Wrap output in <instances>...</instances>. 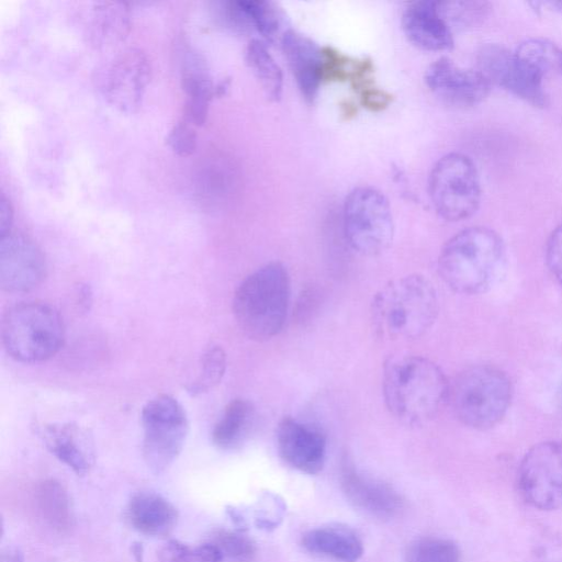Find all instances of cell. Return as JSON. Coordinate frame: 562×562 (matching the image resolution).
Wrapping results in <instances>:
<instances>
[{
    "mask_svg": "<svg viewBox=\"0 0 562 562\" xmlns=\"http://www.w3.org/2000/svg\"><path fill=\"white\" fill-rule=\"evenodd\" d=\"M547 266L562 285V223L551 233L546 247Z\"/></svg>",
    "mask_w": 562,
    "mask_h": 562,
    "instance_id": "obj_35",
    "label": "cell"
},
{
    "mask_svg": "<svg viewBox=\"0 0 562 562\" xmlns=\"http://www.w3.org/2000/svg\"><path fill=\"white\" fill-rule=\"evenodd\" d=\"M160 562H221L217 548L211 543L189 546L178 540H170L158 552Z\"/></svg>",
    "mask_w": 562,
    "mask_h": 562,
    "instance_id": "obj_30",
    "label": "cell"
},
{
    "mask_svg": "<svg viewBox=\"0 0 562 562\" xmlns=\"http://www.w3.org/2000/svg\"><path fill=\"white\" fill-rule=\"evenodd\" d=\"M558 401H559L560 408L562 411V384H561V387H560V391H559Z\"/></svg>",
    "mask_w": 562,
    "mask_h": 562,
    "instance_id": "obj_40",
    "label": "cell"
},
{
    "mask_svg": "<svg viewBox=\"0 0 562 562\" xmlns=\"http://www.w3.org/2000/svg\"><path fill=\"white\" fill-rule=\"evenodd\" d=\"M425 82L441 102L459 109L481 103L492 85L480 70L463 68L447 57L429 65Z\"/></svg>",
    "mask_w": 562,
    "mask_h": 562,
    "instance_id": "obj_14",
    "label": "cell"
},
{
    "mask_svg": "<svg viewBox=\"0 0 562 562\" xmlns=\"http://www.w3.org/2000/svg\"><path fill=\"white\" fill-rule=\"evenodd\" d=\"M450 383L432 360L416 355L389 358L383 366L382 394L398 422L422 426L448 402Z\"/></svg>",
    "mask_w": 562,
    "mask_h": 562,
    "instance_id": "obj_1",
    "label": "cell"
},
{
    "mask_svg": "<svg viewBox=\"0 0 562 562\" xmlns=\"http://www.w3.org/2000/svg\"><path fill=\"white\" fill-rule=\"evenodd\" d=\"M256 419L252 403L245 398L231 401L212 430L214 446L222 450L238 448L250 434Z\"/></svg>",
    "mask_w": 562,
    "mask_h": 562,
    "instance_id": "obj_24",
    "label": "cell"
},
{
    "mask_svg": "<svg viewBox=\"0 0 562 562\" xmlns=\"http://www.w3.org/2000/svg\"><path fill=\"white\" fill-rule=\"evenodd\" d=\"M406 562H460L458 546L448 539L425 537L409 544L405 553Z\"/></svg>",
    "mask_w": 562,
    "mask_h": 562,
    "instance_id": "obj_29",
    "label": "cell"
},
{
    "mask_svg": "<svg viewBox=\"0 0 562 562\" xmlns=\"http://www.w3.org/2000/svg\"><path fill=\"white\" fill-rule=\"evenodd\" d=\"M212 543L220 551L222 561L250 562L256 553L255 543L247 536L236 531L220 530Z\"/></svg>",
    "mask_w": 562,
    "mask_h": 562,
    "instance_id": "obj_32",
    "label": "cell"
},
{
    "mask_svg": "<svg viewBox=\"0 0 562 562\" xmlns=\"http://www.w3.org/2000/svg\"><path fill=\"white\" fill-rule=\"evenodd\" d=\"M150 74L151 66L146 53L137 47H128L121 50L103 70L101 90L114 108L133 113L142 105Z\"/></svg>",
    "mask_w": 562,
    "mask_h": 562,
    "instance_id": "obj_12",
    "label": "cell"
},
{
    "mask_svg": "<svg viewBox=\"0 0 562 562\" xmlns=\"http://www.w3.org/2000/svg\"><path fill=\"white\" fill-rule=\"evenodd\" d=\"M225 370V351L217 345L210 346L202 357L200 375L189 387V391L192 394H199L209 391L221 382Z\"/></svg>",
    "mask_w": 562,
    "mask_h": 562,
    "instance_id": "obj_31",
    "label": "cell"
},
{
    "mask_svg": "<svg viewBox=\"0 0 562 562\" xmlns=\"http://www.w3.org/2000/svg\"><path fill=\"white\" fill-rule=\"evenodd\" d=\"M280 44L299 90L306 101L313 102L324 81L323 47L291 29L283 35Z\"/></svg>",
    "mask_w": 562,
    "mask_h": 562,
    "instance_id": "obj_18",
    "label": "cell"
},
{
    "mask_svg": "<svg viewBox=\"0 0 562 562\" xmlns=\"http://www.w3.org/2000/svg\"><path fill=\"white\" fill-rule=\"evenodd\" d=\"M438 313L437 291L420 273L389 281L374 294L370 306L373 329L387 340H414L424 336Z\"/></svg>",
    "mask_w": 562,
    "mask_h": 562,
    "instance_id": "obj_2",
    "label": "cell"
},
{
    "mask_svg": "<svg viewBox=\"0 0 562 562\" xmlns=\"http://www.w3.org/2000/svg\"><path fill=\"white\" fill-rule=\"evenodd\" d=\"M13 207L10 200L1 192L0 195V237L11 232Z\"/></svg>",
    "mask_w": 562,
    "mask_h": 562,
    "instance_id": "obj_37",
    "label": "cell"
},
{
    "mask_svg": "<svg viewBox=\"0 0 562 562\" xmlns=\"http://www.w3.org/2000/svg\"><path fill=\"white\" fill-rule=\"evenodd\" d=\"M166 140L175 154L181 157L190 156L198 146L195 126L181 119L172 125Z\"/></svg>",
    "mask_w": 562,
    "mask_h": 562,
    "instance_id": "obj_34",
    "label": "cell"
},
{
    "mask_svg": "<svg viewBox=\"0 0 562 562\" xmlns=\"http://www.w3.org/2000/svg\"><path fill=\"white\" fill-rule=\"evenodd\" d=\"M326 437L315 426L284 417L277 428V448L281 459L301 472L319 473L326 460Z\"/></svg>",
    "mask_w": 562,
    "mask_h": 562,
    "instance_id": "obj_15",
    "label": "cell"
},
{
    "mask_svg": "<svg viewBox=\"0 0 562 562\" xmlns=\"http://www.w3.org/2000/svg\"><path fill=\"white\" fill-rule=\"evenodd\" d=\"M341 486L356 507L379 518H391L403 508V499L395 490L383 482L363 476L347 461L342 465Z\"/></svg>",
    "mask_w": 562,
    "mask_h": 562,
    "instance_id": "obj_19",
    "label": "cell"
},
{
    "mask_svg": "<svg viewBox=\"0 0 562 562\" xmlns=\"http://www.w3.org/2000/svg\"><path fill=\"white\" fill-rule=\"evenodd\" d=\"M547 4H549L550 7L554 8V10H557V11L562 13V1H560V2H549Z\"/></svg>",
    "mask_w": 562,
    "mask_h": 562,
    "instance_id": "obj_39",
    "label": "cell"
},
{
    "mask_svg": "<svg viewBox=\"0 0 562 562\" xmlns=\"http://www.w3.org/2000/svg\"><path fill=\"white\" fill-rule=\"evenodd\" d=\"M46 260L36 243L23 233L0 237V286L10 293L27 292L46 277Z\"/></svg>",
    "mask_w": 562,
    "mask_h": 562,
    "instance_id": "obj_13",
    "label": "cell"
},
{
    "mask_svg": "<svg viewBox=\"0 0 562 562\" xmlns=\"http://www.w3.org/2000/svg\"><path fill=\"white\" fill-rule=\"evenodd\" d=\"M512 383L501 369L479 364L463 370L450 384L448 402L465 426L487 429L506 415L512 401Z\"/></svg>",
    "mask_w": 562,
    "mask_h": 562,
    "instance_id": "obj_6",
    "label": "cell"
},
{
    "mask_svg": "<svg viewBox=\"0 0 562 562\" xmlns=\"http://www.w3.org/2000/svg\"><path fill=\"white\" fill-rule=\"evenodd\" d=\"M290 296V274L282 262L258 268L234 293L233 314L240 330L255 341L277 336L285 323Z\"/></svg>",
    "mask_w": 562,
    "mask_h": 562,
    "instance_id": "obj_4",
    "label": "cell"
},
{
    "mask_svg": "<svg viewBox=\"0 0 562 562\" xmlns=\"http://www.w3.org/2000/svg\"><path fill=\"white\" fill-rule=\"evenodd\" d=\"M344 234L349 246L362 256L384 252L394 237V221L385 195L372 187H358L346 196Z\"/></svg>",
    "mask_w": 562,
    "mask_h": 562,
    "instance_id": "obj_7",
    "label": "cell"
},
{
    "mask_svg": "<svg viewBox=\"0 0 562 562\" xmlns=\"http://www.w3.org/2000/svg\"><path fill=\"white\" fill-rule=\"evenodd\" d=\"M235 4L245 19L246 26L255 29L266 42H281L286 29L283 11L274 3L262 0H238Z\"/></svg>",
    "mask_w": 562,
    "mask_h": 562,
    "instance_id": "obj_25",
    "label": "cell"
},
{
    "mask_svg": "<svg viewBox=\"0 0 562 562\" xmlns=\"http://www.w3.org/2000/svg\"><path fill=\"white\" fill-rule=\"evenodd\" d=\"M505 259V245L493 229L473 226L453 235L441 248L437 268L441 280L465 295L485 292Z\"/></svg>",
    "mask_w": 562,
    "mask_h": 562,
    "instance_id": "obj_3",
    "label": "cell"
},
{
    "mask_svg": "<svg viewBox=\"0 0 562 562\" xmlns=\"http://www.w3.org/2000/svg\"><path fill=\"white\" fill-rule=\"evenodd\" d=\"M302 544L314 554L340 562H356L363 553L359 537L352 530L339 526L311 529L302 537Z\"/></svg>",
    "mask_w": 562,
    "mask_h": 562,
    "instance_id": "obj_23",
    "label": "cell"
},
{
    "mask_svg": "<svg viewBox=\"0 0 562 562\" xmlns=\"http://www.w3.org/2000/svg\"><path fill=\"white\" fill-rule=\"evenodd\" d=\"M1 340L7 353L24 363L54 357L65 340L58 311L44 302H21L11 306L1 321Z\"/></svg>",
    "mask_w": 562,
    "mask_h": 562,
    "instance_id": "obj_5",
    "label": "cell"
},
{
    "mask_svg": "<svg viewBox=\"0 0 562 562\" xmlns=\"http://www.w3.org/2000/svg\"><path fill=\"white\" fill-rule=\"evenodd\" d=\"M439 7L450 26L451 23L461 26L476 25L490 12V3L481 1L439 2Z\"/></svg>",
    "mask_w": 562,
    "mask_h": 562,
    "instance_id": "obj_33",
    "label": "cell"
},
{
    "mask_svg": "<svg viewBox=\"0 0 562 562\" xmlns=\"http://www.w3.org/2000/svg\"><path fill=\"white\" fill-rule=\"evenodd\" d=\"M36 501L42 516L53 528L65 531L72 526L70 499L59 482L47 480L41 483L36 492Z\"/></svg>",
    "mask_w": 562,
    "mask_h": 562,
    "instance_id": "obj_27",
    "label": "cell"
},
{
    "mask_svg": "<svg viewBox=\"0 0 562 562\" xmlns=\"http://www.w3.org/2000/svg\"><path fill=\"white\" fill-rule=\"evenodd\" d=\"M131 29V10L126 2L99 1L91 7L88 23L90 41L97 47L122 42Z\"/></svg>",
    "mask_w": 562,
    "mask_h": 562,
    "instance_id": "obj_22",
    "label": "cell"
},
{
    "mask_svg": "<svg viewBox=\"0 0 562 562\" xmlns=\"http://www.w3.org/2000/svg\"><path fill=\"white\" fill-rule=\"evenodd\" d=\"M391 94L378 88L368 87L361 90V102L371 111H380L391 102Z\"/></svg>",
    "mask_w": 562,
    "mask_h": 562,
    "instance_id": "obj_36",
    "label": "cell"
},
{
    "mask_svg": "<svg viewBox=\"0 0 562 562\" xmlns=\"http://www.w3.org/2000/svg\"><path fill=\"white\" fill-rule=\"evenodd\" d=\"M246 61L266 95L272 101H278L282 95L283 75L263 41H249L246 47Z\"/></svg>",
    "mask_w": 562,
    "mask_h": 562,
    "instance_id": "obj_26",
    "label": "cell"
},
{
    "mask_svg": "<svg viewBox=\"0 0 562 562\" xmlns=\"http://www.w3.org/2000/svg\"><path fill=\"white\" fill-rule=\"evenodd\" d=\"M401 22L408 41L420 49L442 52L453 46L452 29L443 16L439 2L408 3Z\"/></svg>",
    "mask_w": 562,
    "mask_h": 562,
    "instance_id": "obj_16",
    "label": "cell"
},
{
    "mask_svg": "<svg viewBox=\"0 0 562 562\" xmlns=\"http://www.w3.org/2000/svg\"><path fill=\"white\" fill-rule=\"evenodd\" d=\"M517 54L535 65L544 76L553 72L562 78V48L546 38H528L520 43Z\"/></svg>",
    "mask_w": 562,
    "mask_h": 562,
    "instance_id": "obj_28",
    "label": "cell"
},
{
    "mask_svg": "<svg viewBox=\"0 0 562 562\" xmlns=\"http://www.w3.org/2000/svg\"><path fill=\"white\" fill-rule=\"evenodd\" d=\"M130 524L146 536H166L176 526V507L161 495L142 491L130 501L126 513Z\"/></svg>",
    "mask_w": 562,
    "mask_h": 562,
    "instance_id": "obj_20",
    "label": "cell"
},
{
    "mask_svg": "<svg viewBox=\"0 0 562 562\" xmlns=\"http://www.w3.org/2000/svg\"><path fill=\"white\" fill-rule=\"evenodd\" d=\"M477 70L495 83L537 108L549 103L544 75L517 52L498 44L483 45L476 56Z\"/></svg>",
    "mask_w": 562,
    "mask_h": 562,
    "instance_id": "obj_10",
    "label": "cell"
},
{
    "mask_svg": "<svg viewBox=\"0 0 562 562\" xmlns=\"http://www.w3.org/2000/svg\"><path fill=\"white\" fill-rule=\"evenodd\" d=\"M38 436L47 450L77 475L87 474L95 459L94 443L88 429L75 423L46 424Z\"/></svg>",
    "mask_w": 562,
    "mask_h": 562,
    "instance_id": "obj_17",
    "label": "cell"
},
{
    "mask_svg": "<svg viewBox=\"0 0 562 562\" xmlns=\"http://www.w3.org/2000/svg\"><path fill=\"white\" fill-rule=\"evenodd\" d=\"M428 191L437 214L449 222L472 216L481 202V181L474 162L464 154L449 153L434 165Z\"/></svg>",
    "mask_w": 562,
    "mask_h": 562,
    "instance_id": "obj_8",
    "label": "cell"
},
{
    "mask_svg": "<svg viewBox=\"0 0 562 562\" xmlns=\"http://www.w3.org/2000/svg\"><path fill=\"white\" fill-rule=\"evenodd\" d=\"M518 487L538 509L562 507V441H543L528 450L518 469Z\"/></svg>",
    "mask_w": 562,
    "mask_h": 562,
    "instance_id": "obj_11",
    "label": "cell"
},
{
    "mask_svg": "<svg viewBox=\"0 0 562 562\" xmlns=\"http://www.w3.org/2000/svg\"><path fill=\"white\" fill-rule=\"evenodd\" d=\"M1 562H24L22 552L14 547L7 548L1 553Z\"/></svg>",
    "mask_w": 562,
    "mask_h": 562,
    "instance_id": "obj_38",
    "label": "cell"
},
{
    "mask_svg": "<svg viewBox=\"0 0 562 562\" xmlns=\"http://www.w3.org/2000/svg\"><path fill=\"white\" fill-rule=\"evenodd\" d=\"M143 456L155 473L164 472L179 456L189 431L181 404L168 394L149 400L142 409Z\"/></svg>",
    "mask_w": 562,
    "mask_h": 562,
    "instance_id": "obj_9",
    "label": "cell"
},
{
    "mask_svg": "<svg viewBox=\"0 0 562 562\" xmlns=\"http://www.w3.org/2000/svg\"><path fill=\"white\" fill-rule=\"evenodd\" d=\"M181 86L187 97L183 106L184 117L198 126L203 125L209 112V102L215 95V85L200 55L190 53L183 60Z\"/></svg>",
    "mask_w": 562,
    "mask_h": 562,
    "instance_id": "obj_21",
    "label": "cell"
}]
</instances>
